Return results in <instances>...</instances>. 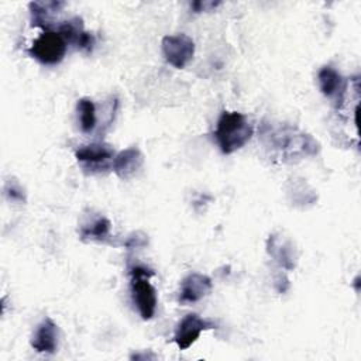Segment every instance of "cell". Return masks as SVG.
<instances>
[{"mask_svg":"<svg viewBox=\"0 0 361 361\" xmlns=\"http://www.w3.org/2000/svg\"><path fill=\"white\" fill-rule=\"evenodd\" d=\"M259 138L282 162L293 164L319 152L320 144L307 133L289 124L262 123Z\"/></svg>","mask_w":361,"mask_h":361,"instance_id":"1","label":"cell"},{"mask_svg":"<svg viewBox=\"0 0 361 361\" xmlns=\"http://www.w3.org/2000/svg\"><path fill=\"white\" fill-rule=\"evenodd\" d=\"M254 128L243 113L223 111L217 120L214 138L220 151L226 155L243 148L252 137Z\"/></svg>","mask_w":361,"mask_h":361,"instance_id":"2","label":"cell"},{"mask_svg":"<svg viewBox=\"0 0 361 361\" xmlns=\"http://www.w3.org/2000/svg\"><path fill=\"white\" fill-rule=\"evenodd\" d=\"M154 275L155 272L144 265H134L130 268V288L133 302L144 320L152 319L157 310V290L149 282V278Z\"/></svg>","mask_w":361,"mask_h":361,"instance_id":"3","label":"cell"},{"mask_svg":"<svg viewBox=\"0 0 361 361\" xmlns=\"http://www.w3.org/2000/svg\"><path fill=\"white\" fill-rule=\"evenodd\" d=\"M66 41L54 30L39 34L28 49V54L42 65H56L66 54Z\"/></svg>","mask_w":361,"mask_h":361,"instance_id":"4","label":"cell"},{"mask_svg":"<svg viewBox=\"0 0 361 361\" xmlns=\"http://www.w3.org/2000/svg\"><path fill=\"white\" fill-rule=\"evenodd\" d=\"M164 58L176 69L185 68L195 55V42L186 34L165 35L161 41Z\"/></svg>","mask_w":361,"mask_h":361,"instance_id":"5","label":"cell"},{"mask_svg":"<svg viewBox=\"0 0 361 361\" xmlns=\"http://www.w3.org/2000/svg\"><path fill=\"white\" fill-rule=\"evenodd\" d=\"M75 157L85 169L94 173L109 169L110 164H113L114 159V151L109 144L93 142L82 145L79 149H76Z\"/></svg>","mask_w":361,"mask_h":361,"instance_id":"6","label":"cell"},{"mask_svg":"<svg viewBox=\"0 0 361 361\" xmlns=\"http://www.w3.org/2000/svg\"><path fill=\"white\" fill-rule=\"evenodd\" d=\"M213 327L214 324L212 322L202 319L196 313H189L178 323L173 341L179 350H188L199 338L202 331Z\"/></svg>","mask_w":361,"mask_h":361,"instance_id":"7","label":"cell"},{"mask_svg":"<svg viewBox=\"0 0 361 361\" xmlns=\"http://www.w3.org/2000/svg\"><path fill=\"white\" fill-rule=\"evenodd\" d=\"M267 252L274 258V261L282 267L283 269L292 271L298 265L299 254L293 243L281 235V234H271L267 240Z\"/></svg>","mask_w":361,"mask_h":361,"instance_id":"8","label":"cell"},{"mask_svg":"<svg viewBox=\"0 0 361 361\" xmlns=\"http://www.w3.org/2000/svg\"><path fill=\"white\" fill-rule=\"evenodd\" d=\"M58 32L63 37L66 44L75 45L80 51L92 52L94 45V37L83 30V21L80 17H73L68 21H63L58 27Z\"/></svg>","mask_w":361,"mask_h":361,"instance_id":"9","label":"cell"},{"mask_svg":"<svg viewBox=\"0 0 361 361\" xmlns=\"http://www.w3.org/2000/svg\"><path fill=\"white\" fill-rule=\"evenodd\" d=\"M212 290V279L203 274H189L183 278L179 290V303H196Z\"/></svg>","mask_w":361,"mask_h":361,"instance_id":"10","label":"cell"},{"mask_svg":"<svg viewBox=\"0 0 361 361\" xmlns=\"http://www.w3.org/2000/svg\"><path fill=\"white\" fill-rule=\"evenodd\" d=\"M142 165H144L142 152L137 147H130L120 151L114 157L111 168L120 179L128 180L142 168Z\"/></svg>","mask_w":361,"mask_h":361,"instance_id":"11","label":"cell"},{"mask_svg":"<svg viewBox=\"0 0 361 361\" xmlns=\"http://www.w3.org/2000/svg\"><path fill=\"white\" fill-rule=\"evenodd\" d=\"M317 82H319L320 92L326 97L334 99L338 106L343 103L345 89H347V82L341 76V73H338L331 66H323L317 73Z\"/></svg>","mask_w":361,"mask_h":361,"instance_id":"12","label":"cell"},{"mask_svg":"<svg viewBox=\"0 0 361 361\" xmlns=\"http://www.w3.org/2000/svg\"><path fill=\"white\" fill-rule=\"evenodd\" d=\"M31 347L37 353H48L54 354L58 348V326L49 317H45L35 329Z\"/></svg>","mask_w":361,"mask_h":361,"instance_id":"13","label":"cell"},{"mask_svg":"<svg viewBox=\"0 0 361 361\" xmlns=\"http://www.w3.org/2000/svg\"><path fill=\"white\" fill-rule=\"evenodd\" d=\"M65 6L63 1H31L28 4L32 25L49 31L52 25V16Z\"/></svg>","mask_w":361,"mask_h":361,"instance_id":"14","label":"cell"},{"mask_svg":"<svg viewBox=\"0 0 361 361\" xmlns=\"http://www.w3.org/2000/svg\"><path fill=\"white\" fill-rule=\"evenodd\" d=\"M111 223L106 217H97L93 221L80 227V240L83 241H99L104 243L110 237Z\"/></svg>","mask_w":361,"mask_h":361,"instance_id":"15","label":"cell"},{"mask_svg":"<svg viewBox=\"0 0 361 361\" xmlns=\"http://www.w3.org/2000/svg\"><path fill=\"white\" fill-rule=\"evenodd\" d=\"M78 113H79V124L83 133H90L96 127V106L87 99L82 97L78 100Z\"/></svg>","mask_w":361,"mask_h":361,"instance_id":"16","label":"cell"},{"mask_svg":"<svg viewBox=\"0 0 361 361\" xmlns=\"http://www.w3.org/2000/svg\"><path fill=\"white\" fill-rule=\"evenodd\" d=\"M4 195L10 202L25 203V193L16 179H8L4 183Z\"/></svg>","mask_w":361,"mask_h":361,"instance_id":"17","label":"cell"},{"mask_svg":"<svg viewBox=\"0 0 361 361\" xmlns=\"http://www.w3.org/2000/svg\"><path fill=\"white\" fill-rule=\"evenodd\" d=\"M219 4H220V1H209V0H204V1H193V3L190 4V7L193 8L195 13H202V11H210V10L216 8Z\"/></svg>","mask_w":361,"mask_h":361,"instance_id":"18","label":"cell"},{"mask_svg":"<svg viewBox=\"0 0 361 361\" xmlns=\"http://www.w3.org/2000/svg\"><path fill=\"white\" fill-rule=\"evenodd\" d=\"M145 244V238H144V235L142 237H130L128 240H127V243H126V245L128 247V248H133V247H141V245H144Z\"/></svg>","mask_w":361,"mask_h":361,"instance_id":"19","label":"cell"}]
</instances>
